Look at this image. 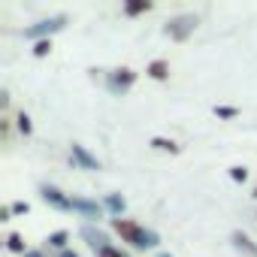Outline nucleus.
I'll use <instances>...</instances> for the list:
<instances>
[{
  "label": "nucleus",
  "instance_id": "26",
  "mask_svg": "<svg viewBox=\"0 0 257 257\" xmlns=\"http://www.w3.org/2000/svg\"><path fill=\"white\" fill-rule=\"evenodd\" d=\"M161 257H173V254H161Z\"/></svg>",
  "mask_w": 257,
  "mask_h": 257
},
{
  "label": "nucleus",
  "instance_id": "25",
  "mask_svg": "<svg viewBox=\"0 0 257 257\" xmlns=\"http://www.w3.org/2000/svg\"><path fill=\"white\" fill-rule=\"evenodd\" d=\"M254 200H257V185H254Z\"/></svg>",
  "mask_w": 257,
  "mask_h": 257
},
{
  "label": "nucleus",
  "instance_id": "5",
  "mask_svg": "<svg viewBox=\"0 0 257 257\" xmlns=\"http://www.w3.org/2000/svg\"><path fill=\"white\" fill-rule=\"evenodd\" d=\"M40 197L52 206V209H58V212H73V197H67L61 188H55V185H40Z\"/></svg>",
  "mask_w": 257,
  "mask_h": 257
},
{
  "label": "nucleus",
  "instance_id": "9",
  "mask_svg": "<svg viewBox=\"0 0 257 257\" xmlns=\"http://www.w3.org/2000/svg\"><path fill=\"white\" fill-rule=\"evenodd\" d=\"M230 242H233V248H236L239 254H245V257H257V242H254L248 233H242V230H233Z\"/></svg>",
  "mask_w": 257,
  "mask_h": 257
},
{
  "label": "nucleus",
  "instance_id": "4",
  "mask_svg": "<svg viewBox=\"0 0 257 257\" xmlns=\"http://www.w3.org/2000/svg\"><path fill=\"white\" fill-rule=\"evenodd\" d=\"M64 25H67V16H52V19H43V22L25 28V37L28 40H37V43L40 40H52V34H58Z\"/></svg>",
  "mask_w": 257,
  "mask_h": 257
},
{
  "label": "nucleus",
  "instance_id": "24",
  "mask_svg": "<svg viewBox=\"0 0 257 257\" xmlns=\"http://www.w3.org/2000/svg\"><path fill=\"white\" fill-rule=\"evenodd\" d=\"M58 257H79V254L73 248H64V251H58Z\"/></svg>",
  "mask_w": 257,
  "mask_h": 257
},
{
  "label": "nucleus",
  "instance_id": "23",
  "mask_svg": "<svg viewBox=\"0 0 257 257\" xmlns=\"http://www.w3.org/2000/svg\"><path fill=\"white\" fill-rule=\"evenodd\" d=\"M10 218H13V209H10V206L0 209V221H10Z\"/></svg>",
  "mask_w": 257,
  "mask_h": 257
},
{
  "label": "nucleus",
  "instance_id": "20",
  "mask_svg": "<svg viewBox=\"0 0 257 257\" xmlns=\"http://www.w3.org/2000/svg\"><path fill=\"white\" fill-rule=\"evenodd\" d=\"M10 209H13V215H28V212H31V206H28L25 200H16Z\"/></svg>",
  "mask_w": 257,
  "mask_h": 257
},
{
  "label": "nucleus",
  "instance_id": "10",
  "mask_svg": "<svg viewBox=\"0 0 257 257\" xmlns=\"http://www.w3.org/2000/svg\"><path fill=\"white\" fill-rule=\"evenodd\" d=\"M146 73H149L152 79H158V82H164V79L170 76V61H164V58H158V61H152V64L146 67Z\"/></svg>",
  "mask_w": 257,
  "mask_h": 257
},
{
  "label": "nucleus",
  "instance_id": "16",
  "mask_svg": "<svg viewBox=\"0 0 257 257\" xmlns=\"http://www.w3.org/2000/svg\"><path fill=\"white\" fill-rule=\"evenodd\" d=\"M7 248H10V251H16V254H25V251H28L19 233H10V236H7Z\"/></svg>",
  "mask_w": 257,
  "mask_h": 257
},
{
  "label": "nucleus",
  "instance_id": "21",
  "mask_svg": "<svg viewBox=\"0 0 257 257\" xmlns=\"http://www.w3.org/2000/svg\"><path fill=\"white\" fill-rule=\"evenodd\" d=\"M97 257H127V254H124L121 248H115V245H109V248H103V251H100Z\"/></svg>",
  "mask_w": 257,
  "mask_h": 257
},
{
  "label": "nucleus",
  "instance_id": "6",
  "mask_svg": "<svg viewBox=\"0 0 257 257\" xmlns=\"http://www.w3.org/2000/svg\"><path fill=\"white\" fill-rule=\"evenodd\" d=\"M103 209H106V206H100L97 200L73 197V212H79V215H82V218H88V221H100V218H103Z\"/></svg>",
  "mask_w": 257,
  "mask_h": 257
},
{
  "label": "nucleus",
  "instance_id": "22",
  "mask_svg": "<svg viewBox=\"0 0 257 257\" xmlns=\"http://www.w3.org/2000/svg\"><path fill=\"white\" fill-rule=\"evenodd\" d=\"M22 257H46V251H40V248H28Z\"/></svg>",
  "mask_w": 257,
  "mask_h": 257
},
{
  "label": "nucleus",
  "instance_id": "8",
  "mask_svg": "<svg viewBox=\"0 0 257 257\" xmlns=\"http://www.w3.org/2000/svg\"><path fill=\"white\" fill-rule=\"evenodd\" d=\"M82 236H85V242H88L97 254H100L103 248H109V236H106L103 230H97L94 224H85V227H82Z\"/></svg>",
  "mask_w": 257,
  "mask_h": 257
},
{
  "label": "nucleus",
  "instance_id": "3",
  "mask_svg": "<svg viewBox=\"0 0 257 257\" xmlns=\"http://www.w3.org/2000/svg\"><path fill=\"white\" fill-rule=\"evenodd\" d=\"M134 82H137V73H134L131 67H118V70H112V73L106 76V91H109L112 97H124L127 91L134 88Z\"/></svg>",
  "mask_w": 257,
  "mask_h": 257
},
{
  "label": "nucleus",
  "instance_id": "12",
  "mask_svg": "<svg viewBox=\"0 0 257 257\" xmlns=\"http://www.w3.org/2000/svg\"><path fill=\"white\" fill-rule=\"evenodd\" d=\"M149 10H152L149 0H131V4H124V16H143Z\"/></svg>",
  "mask_w": 257,
  "mask_h": 257
},
{
  "label": "nucleus",
  "instance_id": "14",
  "mask_svg": "<svg viewBox=\"0 0 257 257\" xmlns=\"http://www.w3.org/2000/svg\"><path fill=\"white\" fill-rule=\"evenodd\" d=\"M152 149H158V152H170V155H179V146H176L173 140H164V137H155V140H152Z\"/></svg>",
  "mask_w": 257,
  "mask_h": 257
},
{
  "label": "nucleus",
  "instance_id": "18",
  "mask_svg": "<svg viewBox=\"0 0 257 257\" xmlns=\"http://www.w3.org/2000/svg\"><path fill=\"white\" fill-rule=\"evenodd\" d=\"M49 52H52V40H40V43L34 46V55H37V58H46Z\"/></svg>",
  "mask_w": 257,
  "mask_h": 257
},
{
  "label": "nucleus",
  "instance_id": "15",
  "mask_svg": "<svg viewBox=\"0 0 257 257\" xmlns=\"http://www.w3.org/2000/svg\"><path fill=\"white\" fill-rule=\"evenodd\" d=\"M16 127H19V134H22V137H31V134H34V124H31V118H28L25 112L16 115Z\"/></svg>",
  "mask_w": 257,
  "mask_h": 257
},
{
  "label": "nucleus",
  "instance_id": "7",
  "mask_svg": "<svg viewBox=\"0 0 257 257\" xmlns=\"http://www.w3.org/2000/svg\"><path fill=\"white\" fill-rule=\"evenodd\" d=\"M70 158H73V164H79L82 170H100V161H97L85 146H79V143L70 146Z\"/></svg>",
  "mask_w": 257,
  "mask_h": 257
},
{
  "label": "nucleus",
  "instance_id": "2",
  "mask_svg": "<svg viewBox=\"0 0 257 257\" xmlns=\"http://www.w3.org/2000/svg\"><path fill=\"white\" fill-rule=\"evenodd\" d=\"M197 25H200V19H197V16L182 13V16H176V19H170V22H167L164 34H167L170 40H176V43H185V40L197 31Z\"/></svg>",
  "mask_w": 257,
  "mask_h": 257
},
{
  "label": "nucleus",
  "instance_id": "13",
  "mask_svg": "<svg viewBox=\"0 0 257 257\" xmlns=\"http://www.w3.org/2000/svg\"><path fill=\"white\" fill-rule=\"evenodd\" d=\"M67 239H70V233L67 230H55L46 242H49V248H55V251H64L67 248Z\"/></svg>",
  "mask_w": 257,
  "mask_h": 257
},
{
  "label": "nucleus",
  "instance_id": "17",
  "mask_svg": "<svg viewBox=\"0 0 257 257\" xmlns=\"http://www.w3.org/2000/svg\"><path fill=\"white\" fill-rule=\"evenodd\" d=\"M212 112H215L218 118H236V115H239V109H236V106H215Z\"/></svg>",
  "mask_w": 257,
  "mask_h": 257
},
{
  "label": "nucleus",
  "instance_id": "19",
  "mask_svg": "<svg viewBox=\"0 0 257 257\" xmlns=\"http://www.w3.org/2000/svg\"><path fill=\"white\" fill-rule=\"evenodd\" d=\"M230 179L233 182H245L248 179V170L245 167H230Z\"/></svg>",
  "mask_w": 257,
  "mask_h": 257
},
{
  "label": "nucleus",
  "instance_id": "11",
  "mask_svg": "<svg viewBox=\"0 0 257 257\" xmlns=\"http://www.w3.org/2000/svg\"><path fill=\"white\" fill-rule=\"evenodd\" d=\"M103 206H106V212H112V218H121L124 209H127V203H124L121 194H109V197L103 200Z\"/></svg>",
  "mask_w": 257,
  "mask_h": 257
},
{
  "label": "nucleus",
  "instance_id": "1",
  "mask_svg": "<svg viewBox=\"0 0 257 257\" xmlns=\"http://www.w3.org/2000/svg\"><path fill=\"white\" fill-rule=\"evenodd\" d=\"M112 230L121 236V242L134 245V248H155L161 242L155 230H146L143 224H137L131 218H112Z\"/></svg>",
  "mask_w": 257,
  "mask_h": 257
}]
</instances>
